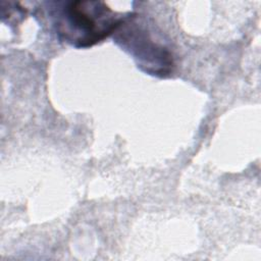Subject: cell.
Masks as SVG:
<instances>
[{
  "mask_svg": "<svg viewBox=\"0 0 261 261\" xmlns=\"http://www.w3.org/2000/svg\"><path fill=\"white\" fill-rule=\"evenodd\" d=\"M57 37L75 47L88 48L114 34L124 16L102 1H59L47 3Z\"/></svg>",
  "mask_w": 261,
  "mask_h": 261,
  "instance_id": "1",
  "label": "cell"
},
{
  "mask_svg": "<svg viewBox=\"0 0 261 261\" xmlns=\"http://www.w3.org/2000/svg\"><path fill=\"white\" fill-rule=\"evenodd\" d=\"M114 35V41L133 56L145 72L158 76L172 72L174 61L171 51L144 17L137 14L124 16Z\"/></svg>",
  "mask_w": 261,
  "mask_h": 261,
  "instance_id": "2",
  "label": "cell"
}]
</instances>
